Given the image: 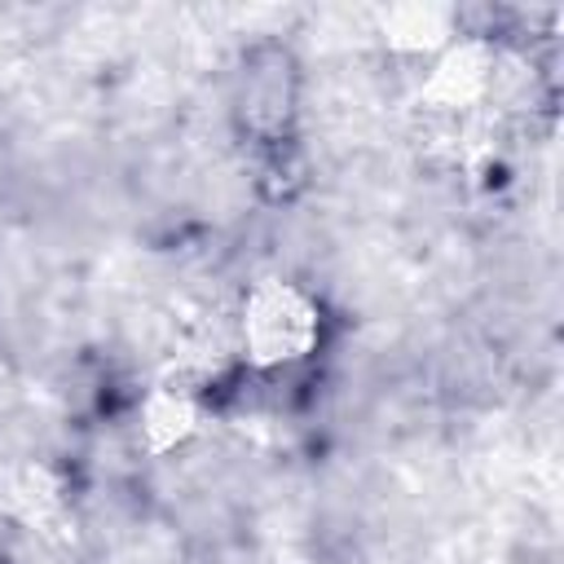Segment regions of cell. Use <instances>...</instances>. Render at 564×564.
<instances>
[{
    "instance_id": "6da1fadb",
    "label": "cell",
    "mask_w": 564,
    "mask_h": 564,
    "mask_svg": "<svg viewBox=\"0 0 564 564\" xmlns=\"http://www.w3.org/2000/svg\"><path fill=\"white\" fill-rule=\"evenodd\" d=\"M242 339L256 348L260 361L286 366L313 348L317 313L295 286H282V282L256 286L247 308H242Z\"/></svg>"
}]
</instances>
